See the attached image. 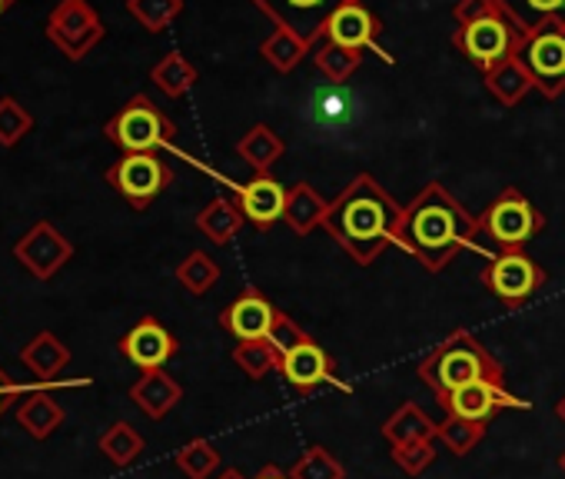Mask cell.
<instances>
[{
  "instance_id": "cell-12",
  "label": "cell",
  "mask_w": 565,
  "mask_h": 479,
  "mask_svg": "<svg viewBox=\"0 0 565 479\" xmlns=\"http://www.w3.org/2000/svg\"><path fill=\"white\" fill-rule=\"evenodd\" d=\"M74 254H77L74 244L51 220H38L14 244V260L34 280H54L74 260Z\"/></svg>"
},
{
  "instance_id": "cell-24",
  "label": "cell",
  "mask_w": 565,
  "mask_h": 479,
  "mask_svg": "<svg viewBox=\"0 0 565 479\" xmlns=\"http://www.w3.org/2000/svg\"><path fill=\"white\" fill-rule=\"evenodd\" d=\"M282 153H287V143H282V137L269 127V124H253L239 140H236V157L253 167L256 173H269V167L276 160H282Z\"/></svg>"
},
{
  "instance_id": "cell-37",
  "label": "cell",
  "mask_w": 565,
  "mask_h": 479,
  "mask_svg": "<svg viewBox=\"0 0 565 479\" xmlns=\"http://www.w3.org/2000/svg\"><path fill=\"white\" fill-rule=\"evenodd\" d=\"M34 130L31 110L18 97H0V147H18Z\"/></svg>"
},
{
  "instance_id": "cell-18",
  "label": "cell",
  "mask_w": 565,
  "mask_h": 479,
  "mask_svg": "<svg viewBox=\"0 0 565 479\" xmlns=\"http://www.w3.org/2000/svg\"><path fill=\"white\" fill-rule=\"evenodd\" d=\"M287 190L290 187H282L276 177L256 173L249 183L236 187V203L256 230H269L276 220H282V213H287Z\"/></svg>"
},
{
  "instance_id": "cell-29",
  "label": "cell",
  "mask_w": 565,
  "mask_h": 479,
  "mask_svg": "<svg viewBox=\"0 0 565 479\" xmlns=\"http://www.w3.org/2000/svg\"><path fill=\"white\" fill-rule=\"evenodd\" d=\"M150 81L167 94V97H186L190 91H193V84L200 81V74H196V67L180 54V51H170V54H163L157 64H153V71H150Z\"/></svg>"
},
{
  "instance_id": "cell-5",
  "label": "cell",
  "mask_w": 565,
  "mask_h": 479,
  "mask_svg": "<svg viewBox=\"0 0 565 479\" xmlns=\"http://www.w3.org/2000/svg\"><path fill=\"white\" fill-rule=\"evenodd\" d=\"M104 134L124 153H160L173 147L177 124L147 94H137L104 124Z\"/></svg>"
},
{
  "instance_id": "cell-44",
  "label": "cell",
  "mask_w": 565,
  "mask_h": 479,
  "mask_svg": "<svg viewBox=\"0 0 565 479\" xmlns=\"http://www.w3.org/2000/svg\"><path fill=\"white\" fill-rule=\"evenodd\" d=\"M14 4H18V0H0V18H4Z\"/></svg>"
},
{
  "instance_id": "cell-45",
  "label": "cell",
  "mask_w": 565,
  "mask_h": 479,
  "mask_svg": "<svg viewBox=\"0 0 565 479\" xmlns=\"http://www.w3.org/2000/svg\"><path fill=\"white\" fill-rule=\"evenodd\" d=\"M555 416H558V419L565 423V396H562V400L555 403Z\"/></svg>"
},
{
  "instance_id": "cell-42",
  "label": "cell",
  "mask_w": 565,
  "mask_h": 479,
  "mask_svg": "<svg viewBox=\"0 0 565 479\" xmlns=\"http://www.w3.org/2000/svg\"><path fill=\"white\" fill-rule=\"evenodd\" d=\"M253 479H294V476H290V469H279V466L269 462V466H263Z\"/></svg>"
},
{
  "instance_id": "cell-16",
  "label": "cell",
  "mask_w": 565,
  "mask_h": 479,
  "mask_svg": "<svg viewBox=\"0 0 565 479\" xmlns=\"http://www.w3.org/2000/svg\"><path fill=\"white\" fill-rule=\"evenodd\" d=\"M380 34H383V21L363 4V0H350V4H343L333 18H330V24H327V38L323 41H330V44H340V47H347V51H376V54H383L380 51ZM386 61H390V54H383Z\"/></svg>"
},
{
  "instance_id": "cell-10",
  "label": "cell",
  "mask_w": 565,
  "mask_h": 479,
  "mask_svg": "<svg viewBox=\"0 0 565 479\" xmlns=\"http://www.w3.org/2000/svg\"><path fill=\"white\" fill-rule=\"evenodd\" d=\"M482 284L505 307H519L545 287V270L525 251L495 254L489 267H482Z\"/></svg>"
},
{
  "instance_id": "cell-32",
  "label": "cell",
  "mask_w": 565,
  "mask_h": 479,
  "mask_svg": "<svg viewBox=\"0 0 565 479\" xmlns=\"http://www.w3.org/2000/svg\"><path fill=\"white\" fill-rule=\"evenodd\" d=\"M216 280H220V267H216V260H213L210 254H203V251H193V254L183 257V264L177 267V284H180L186 294H193V297L210 294V290L216 287Z\"/></svg>"
},
{
  "instance_id": "cell-17",
  "label": "cell",
  "mask_w": 565,
  "mask_h": 479,
  "mask_svg": "<svg viewBox=\"0 0 565 479\" xmlns=\"http://www.w3.org/2000/svg\"><path fill=\"white\" fill-rule=\"evenodd\" d=\"M279 310L259 297L256 290H246L243 297H236L223 313H220V327L236 337V343H253V340H266L273 323H276Z\"/></svg>"
},
{
  "instance_id": "cell-46",
  "label": "cell",
  "mask_w": 565,
  "mask_h": 479,
  "mask_svg": "<svg viewBox=\"0 0 565 479\" xmlns=\"http://www.w3.org/2000/svg\"><path fill=\"white\" fill-rule=\"evenodd\" d=\"M558 466H562V472H565V453L558 456Z\"/></svg>"
},
{
  "instance_id": "cell-36",
  "label": "cell",
  "mask_w": 565,
  "mask_h": 479,
  "mask_svg": "<svg viewBox=\"0 0 565 479\" xmlns=\"http://www.w3.org/2000/svg\"><path fill=\"white\" fill-rule=\"evenodd\" d=\"M436 439H443L456 456H469V453L486 439V423L446 416L443 423H436Z\"/></svg>"
},
{
  "instance_id": "cell-41",
  "label": "cell",
  "mask_w": 565,
  "mask_h": 479,
  "mask_svg": "<svg viewBox=\"0 0 565 479\" xmlns=\"http://www.w3.org/2000/svg\"><path fill=\"white\" fill-rule=\"evenodd\" d=\"M21 393H24V386H21V383H14V380L8 376V370L0 366V416L8 413V406H11Z\"/></svg>"
},
{
  "instance_id": "cell-26",
  "label": "cell",
  "mask_w": 565,
  "mask_h": 479,
  "mask_svg": "<svg viewBox=\"0 0 565 479\" xmlns=\"http://www.w3.org/2000/svg\"><path fill=\"white\" fill-rule=\"evenodd\" d=\"M307 54H313V47H310L303 38H297V34H290V31H282V28H273V34L259 44V57H263L273 71H279V74L297 71V67L307 61Z\"/></svg>"
},
{
  "instance_id": "cell-7",
  "label": "cell",
  "mask_w": 565,
  "mask_h": 479,
  "mask_svg": "<svg viewBox=\"0 0 565 479\" xmlns=\"http://www.w3.org/2000/svg\"><path fill=\"white\" fill-rule=\"evenodd\" d=\"M47 41L67 57L84 61L107 34L100 14L90 8V0H61V4L47 14Z\"/></svg>"
},
{
  "instance_id": "cell-9",
  "label": "cell",
  "mask_w": 565,
  "mask_h": 479,
  "mask_svg": "<svg viewBox=\"0 0 565 479\" xmlns=\"http://www.w3.org/2000/svg\"><path fill=\"white\" fill-rule=\"evenodd\" d=\"M249 4L273 24L297 38H303L310 47H317L327 38L330 18L350 4V0H249Z\"/></svg>"
},
{
  "instance_id": "cell-30",
  "label": "cell",
  "mask_w": 565,
  "mask_h": 479,
  "mask_svg": "<svg viewBox=\"0 0 565 479\" xmlns=\"http://www.w3.org/2000/svg\"><path fill=\"white\" fill-rule=\"evenodd\" d=\"M97 446H100V453L114 462V466H134L137 459H140V453H143V436L127 423V419H117V423H110L104 433H100V439H97Z\"/></svg>"
},
{
  "instance_id": "cell-25",
  "label": "cell",
  "mask_w": 565,
  "mask_h": 479,
  "mask_svg": "<svg viewBox=\"0 0 565 479\" xmlns=\"http://www.w3.org/2000/svg\"><path fill=\"white\" fill-rule=\"evenodd\" d=\"M243 210H239V203L236 200H230V196H216V200H210L200 213H196V230L206 236V240H213L216 247H223V244H230V240H236V233L243 230Z\"/></svg>"
},
{
  "instance_id": "cell-8",
  "label": "cell",
  "mask_w": 565,
  "mask_h": 479,
  "mask_svg": "<svg viewBox=\"0 0 565 479\" xmlns=\"http://www.w3.org/2000/svg\"><path fill=\"white\" fill-rule=\"evenodd\" d=\"M104 177L134 210H147L173 183V170L160 153H124Z\"/></svg>"
},
{
  "instance_id": "cell-34",
  "label": "cell",
  "mask_w": 565,
  "mask_h": 479,
  "mask_svg": "<svg viewBox=\"0 0 565 479\" xmlns=\"http://www.w3.org/2000/svg\"><path fill=\"white\" fill-rule=\"evenodd\" d=\"M127 11L143 31L160 34L183 14V0H127Z\"/></svg>"
},
{
  "instance_id": "cell-2",
  "label": "cell",
  "mask_w": 565,
  "mask_h": 479,
  "mask_svg": "<svg viewBox=\"0 0 565 479\" xmlns=\"http://www.w3.org/2000/svg\"><path fill=\"white\" fill-rule=\"evenodd\" d=\"M403 206L373 173H356L327 210V233L360 264H376L390 247H396V226Z\"/></svg>"
},
{
  "instance_id": "cell-15",
  "label": "cell",
  "mask_w": 565,
  "mask_h": 479,
  "mask_svg": "<svg viewBox=\"0 0 565 479\" xmlns=\"http://www.w3.org/2000/svg\"><path fill=\"white\" fill-rule=\"evenodd\" d=\"M279 373H282V380H287L300 396H310L317 386H323V383H330V386H340V390H350L340 376H337V363H333V356L310 337V340H303L297 350H290L287 356H282V363H279Z\"/></svg>"
},
{
  "instance_id": "cell-11",
  "label": "cell",
  "mask_w": 565,
  "mask_h": 479,
  "mask_svg": "<svg viewBox=\"0 0 565 479\" xmlns=\"http://www.w3.org/2000/svg\"><path fill=\"white\" fill-rule=\"evenodd\" d=\"M529 67L535 91L548 100L565 94V28H539L529 31L519 51Z\"/></svg>"
},
{
  "instance_id": "cell-28",
  "label": "cell",
  "mask_w": 565,
  "mask_h": 479,
  "mask_svg": "<svg viewBox=\"0 0 565 479\" xmlns=\"http://www.w3.org/2000/svg\"><path fill=\"white\" fill-rule=\"evenodd\" d=\"M383 436L390 439V446H406V443H419V439H436V423L416 406V403H403L383 426Z\"/></svg>"
},
{
  "instance_id": "cell-40",
  "label": "cell",
  "mask_w": 565,
  "mask_h": 479,
  "mask_svg": "<svg viewBox=\"0 0 565 479\" xmlns=\"http://www.w3.org/2000/svg\"><path fill=\"white\" fill-rule=\"evenodd\" d=\"M273 347H276V353L279 356H287L290 350H297L303 340H310V333L297 323V320H290L287 313L279 310V317H276V323H273V330H269V337H266Z\"/></svg>"
},
{
  "instance_id": "cell-22",
  "label": "cell",
  "mask_w": 565,
  "mask_h": 479,
  "mask_svg": "<svg viewBox=\"0 0 565 479\" xmlns=\"http://www.w3.org/2000/svg\"><path fill=\"white\" fill-rule=\"evenodd\" d=\"M18 423L28 429V436L34 439H51L57 433V426L64 423V406L54 400L51 386H38V390H24V400L18 406Z\"/></svg>"
},
{
  "instance_id": "cell-39",
  "label": "cell",
  "mask_w": 565,
  "mask_h": 479,
  "mask_svg": "<svg viewBox=\"0 0 565 479\" xmlns=\"http://www.w3.org/2000/svg\"><path fill=\"white\" fill-rule=\"evenodd\" d=\"M393 459H396V466H403V472L419 476L426 466H433V459H436V446H433V439H419V443L393 446Z\"/></svg>"
},
{
  "instance_id": "cell-31",
  "label": "cell",
  "mask_w": 565,
  "mask_h": 479,
  "mask_svg": "<svg viewBox=\"0 0 565 479\" xmlns=\"http://www.w3.org/2000/svg\"><path fill=\"white\" fill-rule=\"evenodd\" d=\"M313 64H317V71H320L330 84H347V81L360 71L363 54H360V51H347V47L330 44V41H320V44L313 47Z\"/></svg>"
},
{
  "instance_id": "cell-23",
  "label": "cell",
  "mask_w": 565,
  "mask_h": 479,
  "mask_svg": "<svg viewBox=\"0 0 565 479\" xmlns=\"http://www.w3.org/2000/svg\"><path fill=\"white\" fill-rule=\"evenodd\" d=\"M327 210H330V203L317 193V187L300 180L297 187L287 190V213H282V220H287V226L297 236H310L317 226H323Z\"/></svg>"
},
{
  "instance_id": "cell-27",
  "label": "cell",
  "mask_w": 565,
  "mask_h": 479,
  "mask_svg": "<svg viewBox=\"0 0 565 479\" xmlns=\"http://www.w3.org/2000/svg\"><path fill=\"white\" fill-rule=\"evenodd\" d=\"M502 8L525 34L539 28H565V0H502Z\"/></svg>"
},
{
  "instance_id": "cell-20",
  "label": "cell",
  "mask_w": 565,
  "mask_h": 479,
  "mask_svg": "<svg viewBox=\"0 0 565 479\" xmlns=\"http://www.w3.org/2000/svg\"><path fill=\"white\" fill-rule=\"evenodd\" d=\"M71 347L57 337V333H51V330H44V333H38L24 350H21V363L34 373V380L38 383H44V386H51V383H57V376L71 366Z\"/></svg>"
},
{
  "instance_id": "cell-19",
  "label": "cell",
  "mask_w": 565,
  "mask_h": 479,
  "mask_svg": "<svg viewBox=\"0 0 565 479\" xmlns=\"http://www.w3.org/2000/svg\"><path fill=\"white\" fill-rule=\"evenodd\" d=\"M130 400L134 406L150 416V419H163L180 400H183V386L167 373V370H147L140 373V380L130 386Z\"/></svg>"
},
{
  "instance_id": "cell-38",
  "label": "cell",
  "mask_w": 565,
  "mask_h": 479,
  "mask_svg": "<svg viewBox=\"0 0 565 479\" xmlns=\"http://www.w3.org/2000/svg\"><path fill=\"white\" fill-rule=\"evenodd\" d=\"M290 476H294V479H343L347 469H343V462H340L330 449L310 446V449L294 462Z\"/></svg>"
},
{
  "instance_id": "cell-35",
  "label": "cell",
  "mask_w": 565,
  "mask_h": 479,
  "mask_svg": "<svg viewBox=\"0 0 565 479\" xmlns=\"http://www.w3.org/2000/svg\"><path fill=\"white\" fill-rule=\"evenodd\" d=\"M233 363H236L249 380H263L266 373L279 370L282 356L276 353V347H273L269 340H253V343L233 347Z\"/></svg>"
},
{
  "instance_id": "cell-6",
  "label": "cell",
  "mask_w": 565,
  "mask_h": 479,
  "mask_svg": "<svg viewBox=\"0 0 565 479\" xmlns=\"http://www.w3.org/2000/svg\"><path fill=\"white\" fill-rule=\"evenodd\" d=\"M482 223V236L499 251V254H512V251H525L532 240L545 230V213L515 187H505L479 216Z\"/></svg>"
},
{
  "instance_id": "cell-13",
  "label": "cell",
  "mask_w": 565,
  "mask_h": 479,
  "mask_svg": "<svg viewBox=\"0 0 565 479\" xmlns=\"http://www.w3.org/2000/svg\"><path fill=\"white\" fill-rule=\"evenodd\" d=\"M117 350L127 363H134L140 373H147V370H163L180 353V343L157 317H140L120 337Z\"/></svg>"
},
{
  "instance_id": "cell-43",
  "label": "cell",
  "mask_w": 565,
  "mask_h": 479,
  "mask_svg": "<svg viewBox=\"0 0 565 479\" xmlns=\"http://www.w3.org/2000/svg\"><path fill=\"white\" fill-rule=\"evenodd\" d=\"M213 479H246V476H243V469H236V466H226V469H220Z\"/></svg>"
},
{
  "instance_id": "cell-3",
  "label": "cell",
  "mask_w": 565,
  "mask_h": 479,
  "mask_svg": "<svg viewBox=\"0 0 565 479\" xmlns=\"http://www.w3.org/2000/svg\"><path fill=\"white\" fill-rule=\"evenodd\" d=\"M416 373L433 390L436 403H443L452 390H459L466 383H476V380L505 383L502 363L469 330H456L452 337H446L429 356H423Z\"/></svg>"
},
{
  "instance_id": "cell-21",
  "label": "cell",
  "mask_w": 565,
  "mask_h": 479,
  "mask_svg": "<svg viewBox=\"0 0 565 479\" xmlns=\"http://www.w3.org/2000/svg\"><path fill=\"white\" fill-rule=\"evenodd\" d=\"M482 84H486V91L502 107H519L535 91V81H532V74H529V67L522 64L519 54L509 57V61H502V64H495V67H489L482 74Z\"/></svg>"
},
{
  "instance_id": "cell-14",
  "label": "cell",
  "mask_w": 565,
  "mask_h": 479,
  "mask_svg": "<svg viewBox=\"0 0 565 479\" xmlns=\"http://www.w3.org/2000/svg\"><path fill=\"white\" fill-rule=\"evenodd\" d=\"M439 406L446 409V416H459L472 423H489L499 409H529V403L512 396L505 383H489V380H476L452 390Z\"/></svg>"
},
{
  "instance_id": "cell-33",
  "label": "cell",
  "mask_w": 565,
  "mask_h": 479,
  "mask_svg": "<svg viewBox=\"0 0 565 479\" xmlns=\"http://www.w3.org/2000/svg\"><path fill=\"white\" fill-rule=\"evenodd\" d=\"M173 462L190 479H213L220 469V449L210 439H190L183 449H177Z\"/></svg>"
},
{
  "instance_id": "cell-4",
  "label": "cell",
  "mask_w": 565,
  "mask_h": 479,
  "mask_svg": "<svg viewBox=\"0 0 565 479\" xmlns=\"http://www.w3.org/2000/svg\"><path fill=\"white\" fill-rule=\"evenodd\" d=\"M522 41H525V31L512 21V14L502 4L495 11L482 14V18H472L466 24H456V31H452V47L469 64H476L482 74L489 67L515 57L522 51Z\"/></svg>"
},
{
  "instance_id": "cell-1",
  "label": "cell",
  "mask_w": 565,
  "mask_h": 479,
  "mask_svg": "<svg viewBox=\"0 0 565 479\" xmlns=\"http://www.w3.org/2000/svg\"><path fill=\"white\" fill-rule=\"evenodd\" d=\"M396 247L443 274L462 251H482V223L439 180H429L406 206L396 226Z\"/></svg>"
}]
</instances>
